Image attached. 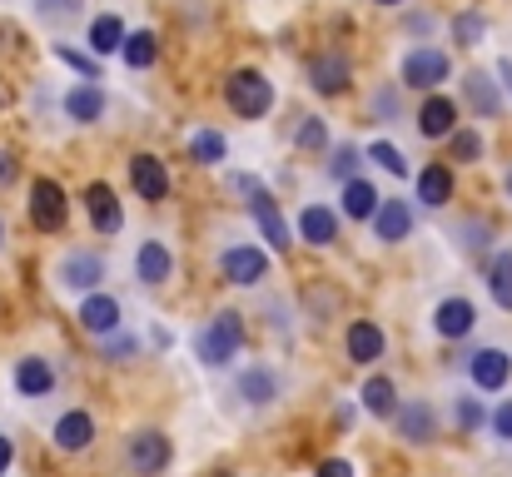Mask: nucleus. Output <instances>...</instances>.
<instances>
[{"mask_svg": "<svg viewBox=\"0 0 512 477\" xmlns=\"http://www.w3.org/2000/svg\"><path fill=\"white\" fill-rule=\"evenodd\" d=\"M239 348H244V318L229 314V309H224V314H214L199 333H194V353H199V363H204V368H224Z\"/></svg>", "mask_w": 512, "mask_h": 477, "instance_id": "1", "label": "nucleus"}, {"mask_svg": "<svg viewBox=\"0 0 512 477\" xmlns=\"http://www.w3.org/2000/svg\"><path fill=\"white\" fill-rule=\"evenodd\" d=\"M224 100H229V110H234L239 120H264V115L274 110V90H269V80H264L259 70H239V75H229Z\"/></svg>", "mask_w": 512, "mask_h": 477, "instance_id": "2", "label": "nucleus"}, {"mask_svg": "<svg viewBox=\"0 0 512 477\" xmlns=\"http://www.w3.org/2000/svg\"><path fill=\"white\" fill-rule=\"evenodd\" d=\"M398 75H403V85H408V90H438V85L453 75V60H448L443 50H433V45H418V50H408V55H403Z\"/></svg>", "mask_w": 512, "mask_h": 477, "instance_id": "3", "label": "nucleus"}, {"mask_svg": "<svg viewBox=\"0 0 512 477\" xmlns=\"http://www.w3.org/2000/svg\"><path fill=\"white\" fill-rule=\"evenodd\" d=\"M70 219V204H65V189L55 179H35L30 184V224L45 229V234H60Z\"/></svg>", "mask_w": 512, "mask_h": 477, "instance_id": "4", "label": "nucleus"}, {"mask_svg": "<svg viewBox=\"0 0 512 477\" xmlns=\"http://www.w3.org/2000/svg\"><path fill=\"white\" fill-rule=\"evenodd\" d=\"M125 458H130V468H135L140 477H160L174 463V443L165 438V433L145 428V433L130 438V453H125Z\"/></svg>", "mask_w": 512, "mask_h": 477, "instance_id": "5", "label": "nucleus"}, {"mask_svg": "<svg viewBox=\"0 0 512 477\" xmlns=\"http://www.w3.org/2000/svg\"><path fill=\"white\" fill-rule=\"evenodd\" d=\"M100 279H105V259H100V254H85V249L65 254L60 269H55V284H60V289H75V294H90Z\"/></svg>", "mask_w": 512, "mask_h": 477, "instance_id": "6", "label": "nucleus"}, {"mask_svg": "<svg viewBox=\"0 0 512 477\" xmlns=\"http://www.w3.org/2000/svg\"><path fill=\"white\" fill-rule=\"evenodd\" d=\"M249 214H254L259 234H264L274 249H289V244H294V229H289V219L279 214V204H274L269 189H254V194H249Z\"/></svg>", "mask_w": 512, "mask_h": 477, "instance_id": "7", "label": "nucleus"}, {"mask_svg": "<svg viewBox=\"0 0 512 477\" xmlns=\"http://www.w3.org/2000/svg\"><path fill=\"white\" fill-rule=\"evenodd\" d=\"M130 184H135V194H140V199H150V204L170 199V169H165V159L135 155L130 159Z\"/></svg>", "mask_w": 512, "mask_h": 477, "instance_id": "8", "label": "nucleus"}, {"mask_svg": "<svg viewBox=\"0 0 512 477\" xmlns=\"http://www.w3.org/2000/svg\"><path fill=\"white\" fill-rule=\"evenodd\" d=\"M468 373H473V383H478L483 393H498V388H508L512 358L503 353V348H478L473 363H468Z\"/></svg>", "mask_w": 512, "mask_h": 477, "instance_id": "9", "label": "nucleus"}, {"mask_svg": "<svg viewBox=\"0 0 512 477\" xmlns=\"http://www.w3.org/2000/svg\"><path fill=\"white\" fill-rule=\"evenodd\" d=\"M309 80H314V90H319V95H343V90H348V80H353V65H348V55H343V50H324V55L309 65Z\"/></svg>", "mask_w": 512, "mask_h": 477, "instance_id": "10", "label": "nucleus"}, {"mask_svg": "<svg viewBox=\"0 0 512 477\" xmlns=\"http://www.w3.org/2000/svg\"><path fill=\"white\" fill-rule=\"evenodd\" d=\"M85 209H90V224L100 234H120L125 229V209H120V199H115L110 184H90L85 189Z\"/></svg>", "mask_w": 512, "mask_h": 477, "instance_id": "11", "label": "nucleus"}, {"mask_svg": "<svg viewBox=\"0 0 512 477\" xmlns=\"http://www.w3.org/2000/svg\"><path fill=\"white\" fill-rule=\"evenodd\" d=\"M219 269H224V279L229 284H259L264 274H269V259L259 254V249H249V244H239V249H224V259H219Z\"/></svg>", "mask_w": 512, "mask_h": 477, "instance_id": "12", "label": "nucleus"}, {"mask_svg": "<svg viewBox=\"0 0 512 477\" xmlns=\"http://www.w3.org/2000/svg\"><path fill=\"white\" fill-rule=\"evenodd\" d=\"M393 423H398V438H408L413 448H423V443L438 438V413H433L428 403H403V408L393 413Z\"/></svg>", "mask_w": 512, "mask_h": 477, "instance_id": "13", "label": "nucleus"}, {"mask_svg": "<svg viewBox=\"0 0 512 477\" xmlns=\"http://www.w3.org/2000/svg\"><path fill=\"white\" fill-rule=\"evenodd\" d=\"M55 448L60 453H85L90 443H95V418L85 413V408H70V413H60V423H55Z\"/></svg>", "mask_w": 512, "mask_h": 477, "instance_id": "14", "label": "nucleus"}, {"mask_svg": "<svg viewBox=\"0 0 512 477\" xmlns=\"http://www.w3.org/2000/svg\"><path fill=\"white\" fill-rule=\"evenodd\" d=\"M135 274H140V284H150V289L170 284L174 254L160 244V239H145V244H140V254H135Z\"/></svg>", "mask_w": 512, "mask_h": 477, "instance_id": "15", "label": "nucleus"}, {"mask_svg": "<svg viewBox=\"0 0 512 477\" xmlns=\"http://www.w3.org/2000/svg\"><path fill=\"white\" fill-rule=\"evenodd\" d=\"M50 388H55V368L45 363V358H20L15 363V393L20 398H50Z\"/></svg>", "mask_w": 512, "mask_h": 477, "instance_id": "16", "label": "nucleus"}, {"mask_svg": "<svg viewBox=\"0 0 512 477\" xmlns=\"http://www.w3.org/2000/svg\"><path fill=\"white\" fill-rule=\"evenodd\" d=\"M473 323H478V309H473L468 299H443V304L433 309V328H438L443 338H468Z\"/></svg>", "mask_w": 512, "mask_h": 477, "instance_id": "17", "label": "nucleus"}, {"mask_svg": "<svg viewBox=\"0 0 512 477\" xmlns=\"http://www.w3.org/2000/svg\"><path fill=\"white\" fill-rule=\"evenodd\" d=\"M418 130H423L428 140L453 135V130H458V105H453L448 95H428V105L418 110Z\"/></svg>", "mask_w": 512, "mask_h": 477, "instance_id": "18", "label": "nucleus"}, {"mask_svg": "<svg viewBox=\"0 0 512 477\" xmlns=\"http://www.w3.org/2000/svg\"><path fill=\"white\" fill-rule=\"evenodd\" d=\"M373 229H378L383 244H403L413 234V209L403 199H383V209L373 214Z\"/></svg>", "mask_w": 512, "mask_h": 477, "instance_id": "19", "label": "nucleus"}, {"mask_svg": "<svg viewBox=\"0 0 512 477\" xmlns=\"http://www.w3.org/2000/svg\"><path fill=\"white\" fill-rule=\"evenodd\" d=\"M234 388H239V398H244L249 408H269V403L279 398V373H274V368H244Z\"/></svg>", "mask_w": 512, "mask_h": 477, "instance_id": "20", "label": "nucleus"}, {"mask_svg": "<svg viewBox=\"0 0 512 477\" xmlns=\"http://www.w3.org/2000/svg\"><path fill=\"white\" fill-rule=\"evenodd\" d=\"M65 115H70L75 125H95V120L105 115V90L90 85V80H80V85L65 95Z\"/></svg>", "mask_w": 512, "mask_h": 477, "instance_id": "21", "label": "nucleus"}, {"mask_svg": "<svg viewBox=\"0 0 512 477\" xmlns=\"http://www.w3.org/2000/svg\"><path fill=\"white\" fill-rule=\"evenodd\" d=\"M80 323L105 338V333L120 328V304H115L110 294H85V299H80Z\"/></svg>", "mask_w": 512, "mask_h": 477, "instance_id": "22", "label": "nucleus"}, {"mask_svg": "<svg viewBox=\"0 0 512 477\" xmlns=\"http://www.w3.org/2000/svg\"><path fill=\"white\" fill-rule=\"evenodd\" d=\"M299 234H304V244H314V249H329V244L339 239V219H334L324 204H309V209L299 214Z\"/></svg>", "mask_w": 512, "mask_h": 477, "instance_id": "23", "label": "nucleus"}, {"mask_svg": "<svg viewBox=\"0 0 512 477\" xmlns=\"http://www.w3.org/2000/svg\"><path fill=\"white\" fill-rule=\"evenodd\" d=\"M378 209H383V194H378L368 179H348V184H343V214H348V219L363 224V219H373Z\"/></svg>", "mask_w": 512, "mask_h": 477, "instance_id": "24", "label": "nucleus"}, {"mask_svg": "<svg viewBox=\"0 0 512 477\" xmlns=\"http://www.w3.org/2000/svg\"><path fill=\"white\" fill-rule=\"evenodd\" d=\"M348 358H353V363H378V358H383V328L368 323V318H358V323L348 328Z\"/></svg>", "mask_w": 512, "mask_h": 477, "instance_id": "25", "label": "nucleus"}, {"mask_svg": "<svg viewBox=\"0 0 512 477\" xmlns=\"http://www.w3.org/2000/svg\"><path fill=\"white\" fill-rule=\"evenodd\" d=\"M418 199H423L428 209H443V204L453 199V169H448V164H428V169L418 174Z\"/></svg>", "mask_w": 512, "mask_h": 477, "instance_id": "26", "label": "nucleus"}, {"mask_svg": "<svg viewBox=\"0 0 512 477\" xmlns=\"http://www.w3.org/2000/svg\"><path fill=\"white\" fill-rule=\"evenodd\" d=\"M463 90H468V105H473L478 115H488V120L503 115V95H498V85H493L483 70H473V75L463 80Z\"/></svg>", "mask_w": 512, "mask_h": 477, "instance_id": "27", "label": "nucleus"}, {"mask_svg": "<svg viewBox=\"0 0 512 477\" xmlns=\"http://www.w3.org/2000/svg\"><path fill=\"white\" fill-rule=\"evenodd\" d=\"M358 398H363V408H368L373 418H393V413H398V388H393V378H383V373L368 378Z\"/></svg>", "mask_w": 512, "mask_h": 477, "instance_id": "28", "label": "nucleus"}, {"mask_svg": "<svg viewBox=\"0 0 512 477\" xmlns=\"http://www.w3.org/2000/svg\"><path fill=\"white\" fill-rule=\"evenodd\" d=\"M90 45H95V55L125 50V20H120V15H95V25H90Z\"/></svg>", "mask_w": 512, "mask_h": 477, "instance_id": "29", "label": "nucleus"}, {"mask_svg": "<svg viewBox=\"0 0 512 477\" xmlns=\"http://www.w3.org/2000/svg\"><path fill=\"white\" fill-rule=\"evenodd\" d=\"M155 60H160L155 35H150V30H130V35H125V65H130V70H150Z\"/></svg>", "mask_w": 512, "mask_h": 477, "instance_id": "30", "label": "nucleus"}, {"mask_svg": "<svg viewBox=\"0 0 512 477\" xmlns=\"http://www.w3.org/2000/svg\"><path fill=\"white\" fill-rule=\"evenodd\" d=\"M224 155H229V145H224L219 130H194V135H189V159H194V164H219Z\"/></svg>", "mask_w": 512, "mask_h": 477, "instance_id": "31", "label": "nucleus"}, {"mask_svg": "<svg viewBox=\"0 0 512 477\" xmlns=\"http://www.w3.org/2000/svg\"><path fill=\"white\" fill-rule=\"evenodd\" d=\"M488 294L498 299V309H512V249L488 264Z\"/></svg>", "mask_w": 512, "mask_h": 477, "instance_id": "32", "label": "nucleus"}, {"mask_svg": "<svg viewBox=\"0 0 512 477\" xmlns=\"http://www.w3.org/2000/svg\"><path fill=\"white\" fill-rule=\"evenodd\" d=\"M453 35H458V45H478V40L488 35V20H483L478 10H463V15L453 20Z\"/></svg>", "mask_w": 512, "mask_h": 477, "instance_id": "33", "label": "nucleus"}, {"mask_svg": "<svg viewBox=\"0 0 512 477\" xmlns=\"http://www.w3.org/2000/svg\"><path fill=\"white\" fill-rule=\"evenodd\" d=\"M368 159H378V164H383L388 174H398V179L408 174V159H403V150H398V145H388V140H373V145H368Z\"/></svg>", "mask_w": 512, "mask_h": 477, "instance_id": "34", "label": "nucleus"}, {"mask_svg": "<svg viewBox=\"0 0 512 477\" xmlns=\"http://www.w3.org/2000/svg\"><path fill=\"white\" fill-rule=\"evenodd\" d=\"M453 159L478 164V159H483V135H478V130H453Z\"/></svg>", "mask_w": 512, "mask_h": 477, "instance_id": "35", "label": "nucleus"}, {"mask_svg": "<svg viewBox=\"0 0 512 477\" xmlns=\"http://www.w3.org/2000/svg\"><path fill=\"white\" fill-rule=\"evenodd\" d=\"M353 169H358V150H353V145H339V150H334V159H329V174L348 184V179H358Z\"/></svg>", "mask_w": 512, "mask_h": 477, "instance_id": "36", "label": "nucleus"}, {"mask_svg": "<svg viewBox=\"0 0 512 477\" xmlns=\"http://www.w3.org/2000/svg\"><path fill=\"white\" fill-rule=\"evenodd\" d=\"M55 55H60V60H65V65H70V70H80V80H90V85H95V80H100V65H95V60H85V55H80V50H70V45H60V50H55Z\"/></svg>", "mask_w": 512, "mask_h": 477, "instance_id": "37", "label": "nucleus"}, {"mask_svg": "<svg viewBox=\"0 0 512 477\" xmlns=\"http://www.w3.org/2000/svg\"><path fill=\"white\" fill-rule=\"evenodd\" d=\"M324 140H329L324 120H304V125H299V145H304V150H324Z\"/></svg>", "mask_w": 512, "mask_h": 477, "instance_id": "38", "label": "nucleus"}, {"mask_svg": "<svg viewBox=\"0 0 512 477\" xmlns=\"http://www.w3.org/2000/svg\"><path fill=\"white\" fill-rule=\"evenodd\" d=\"M135 348H140V343H135L130 333H105V358H115V363H120V358H130Z\"/></svg>", "mask_w": 512, "mask_h": 477, "instance_id": "39", "label": "nucleus"}, {"mask_svg": "<svg viewBox=\"0 0 512 477\" xmlns=\"http://www.w3.org/2000/svg\"><path fill=\"white\" fill-rule=\"evenodd\" d=\"M458 428H463V433L483 428V408H478V398H458Z\"/></svg>", "mask_w": 512, "mask_h": 477, "instance_id": "40", "label": "nucleus"}, {"mask_svg": "<svg viewBox=\"0 0 512 477\" xmlns=\"http://www.w3.org/2000/svg\"><path fill=\"white\" fill-rule=\"evenodd\" d=\"M493 433H498L503 443H512V398L498 408V413H493Z\"/></svg>", "mask_w": 512, "mask_h": 477, "instance_id": "41", "label": "nucleus"}, {"mask_svg": "<svg viewBox=\"0 0 512 477\" xmlns=\"http://www.w3.org/2000/svg\"><path fill=\"white\" fill-rule=\"evenodd\" d=\"M314 477H353V463H343V458H324Z\"/></svg>", "mask_w": 512, "mask_h": 477, "instance_id": "42", "label": "nucleus"}, {"mask_svg": "<svg viewBox=\"0 0 512 477\" xmlns=\"http://www.w3.org/2000/svg\"><path fill=\"white\" fill-rule=\"evenodd\" d=\"M15 174H20L15 155H10V150H0V189H10V184H15Z\"/></svg>", "mask_w": 512, "mask_h": 477, "instance_id": "43", "label": "nucleus"}, {"mask_svg": "<svg viewBox=\"0 0 512 477\" xmlns=\"http://www.w3.org/2000/svg\"><path fill=\"white\" fill-rule=\"evenodd\" d=\"M10 463H15V443H10V438L0 433V477L10 473Z\"/></svg>", "mask_w": 512, "mask_h": 477, "instance_id": "44", "label": "nucleus"}, {"mask_svg": "<svg viewBox=\"0 0 512 477\" xmlns=\"http://www.w3.org/2000/svg\"><path fill=\"white\" fill-rule=\"evenodd\" d=\"M373 110H378V115H393V90H383V95H373Z\"/></svg>", "mask_w": 512, "mask_h": 477, "instance_id": "45", "label": "nucleus"}, {"mask_svg": "<svg viewBox=\"0 0 512 477\" xmlns=\"http://www.w3.org/2000/svg\"><path fill=\"white\" fill-rule=\"evenodd\" d=\"M498 75H503V80H508V90H512V65H508V60H503V65H498Z\"/></svg>", "mask_w": 512, "mask_h": 477, "instance_id": "46", "label": "nucleus"}, {"mask_svg": "<svg viewBox=\"0 0 512 477\" xmlns=\"http://www.w3.org/2000/svg\"><path fill=\"white\" fill-rule=\"evenodd\" d=\"M378 5H403V0H378Z\"/></svg>", "mask_w": 512, "mask_h": 477, "instance_id": "47", "label": "nucleus"}, {"mask_svg": "<svg viewBox=\"0 0 512 477\" xmlns=\"http://www.w3.org/2000/svg\"><path fill=\"white\" fill-rule=\"evenodd\" d=\"M508 194H512V174H508Z\"/></svg>", "mask_w": 512, "mask_h": 477, "instance_id": "48", "label": "nucleus"}, {"mask_svg": "<svg viewBox=\"0 0 512 477\" xmlns=\"http://www.w3.org/2000/svg\"><path fill=\"white\" fill-rule=\"evenodd\" d=\"M0 239H5V224H0Z\"/></svg>", "mask_w": 512, "mask_h": 477, "instance_id": "49", "label": "nucleus"}]
</instances>
